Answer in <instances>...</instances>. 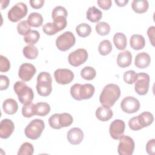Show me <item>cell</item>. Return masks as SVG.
<instances>
[{
	"label": "cell",
	"mask_w": 155,
	"mask_h": 155,
	"mask_svg": "<svg viewBox=\"0 0 155 155\" xmlns=\"http://www.w3.org/2000/svg\"><path fill=\"white\" fill-rule=\"evenodd\" d=\"M76 38L71 31H65L59 36L56 40L57 48L62 51H65L71 48L75 44Z\"/></svg>",
	"instance_id": "8992f818"
},
{
	"label": "cell",
	"mask_w": 155,
	"mask_h": 155,
	"mask_svg": "<svg viewBox=\"0 0 155 155\" xmlns=\"http://www.w3.org/2000/svg\"><path fill=\"white\" fill-rule=\"evenodd\" d=\"M17 30L19 35L25 36L31 31V26L28 23L27 21L24 20L17 25Z\"/></svg>",
	"instance_id": "8d00e7d4"
},
{
	"label": "cell",
	"mask_w": 155,
	"mask_h": 155,
	"mask_svg": "<svg viewBox=\"0 0 155 155\" xmlns=\"http://www.w3.org/2000/svg\"><path fill=\"white\" fill-rule=\"evenodd\" d=\"M120 107L123 111L127 113H134L139 110L140 102L133 96H127L122 101Z\"/></svg>",
	"instance_id": "7c38bea8"
},
{
	"label": "cell",
	"mask_w": 155,
	"mask_h": 155,
	"mask_svg": "<svg viewBox=\"0 0 155 155\" xmlns=\"http://www.w3.org/2000/svg\"><path fill=\"white\" fill-rule=\"evenodd\" d=\"M27 22L30 26L33 27H38L42 25L43 22V18L40 13L33 12L30 13L28 16Z\"/></svg>",
	"instance_id": "484cf974"
},
{
	"label": "cell",
	"mask_w": 155,
	"mask_h": 155,
	"mask_svg": "<svg viewBox=\"0 0 155 155\" xmlns=\"http://www.w3.org/2000/svg\"><path fill=\"white\" fill-rule=\"evenodd\" d=\"M24 56L28 59H35L38 54V50L36 47L32 45L25 46L22 50Z\"/></svg>",
	"instance_id": "4316f807"
},
{
	"label": "cell",
	"mask_w": 155,
	"mask_h": 155,
	"mask_svg": "<svg viewBox=\"0 0 155 155\" xmlns=\"http://www.w3.org/2000/svg\"><path fill=\"white\" fill-rule=\"evenodd\" d=\"M137 119L138 123L142 128L150 125L154 120L153 115L148 111L142 113L137 116Z\"/></svg>",
	"instance_id": "ffe728a7"
},
{
	"label": "cell",
	"mask_w": 155,
	"mask_h": 155,
	"mask_svg": "<svg viewBox=\"0 0 155 155\" xmlns=\"http://www.w3.org/2000/svg\"><path fill=\"white\" fill-rule=\"evenodd\" d=\"M36 105V115L39 116H45L50 111V105L46 102H38Z\"/></svg>",
	"instance_id": "f546056e"
},
{
	"label": "cell",
	"mask_w": 155,
	"mask_h": 155,
	"mask_svg": "<svg viewBox=\"0 0 155 155\" xmlns=\"http://www.w3.org/2000/svg\"><path fill=\"white\" fill-rule=\"evenodd\" d=\"M134 149L133 139L128 136H122L119 138L117 151L120 155H131Z\"/></svg>",
	"instance_id": "ba28073f"
},
{
	"label": "cell",
	"mask_w": 155,
	"mask_h": 155,
	"mask_svg": "<svg viewBox=\"0 0 155 155\" xmlns=\"http://www.w3.org/2000/svg\"><path fill=\"white\" fill-rule=\"evenodd\" d=\"M87 51L84 48H78L70 53L68 57L69 64L73 67H78L84 64L88 59Z\"/></svg>",
	"instance_id": "30bf717a"
},
{
	"label": "cell",
	"mask_w": 155,
	"mask_h": 155,
	"mask_svg": "<svg viewBox=\"0 0 155 155\" xmlns=\"http://www.w3.org/2000/svg\"><path fill=\"white\" fill-rule=\"evenodd\" d=\"M132 61V54L128 51L126 50L119 53L117 57V64L119 67L125 68L130 66Z\"/></svg>",
	"instance_id": "ac0fdd59"
},
{
	"label": "cell",
	"mask_w": 155,
	"mask_h": 155,
	"mask_svg": "<svg viewBox=\"0 0 155 155\" xmlns=\"http://www.w3.org/2000/svg\"><path fill=\"white\" fill-rule=\"evenodd\" d=\"M10 68V63L8 59L3 55L0 56V71L1 72H7Z\"/></svg>",
	"instance_id": "7bdbcfd3"
},
{
	"label": "cell",
	"mask_w": 155,
	"mask_h": 155,
	"mask_svg": "<svg viewBox=\"0 0 155 155\" xmlns=\"http://www.w3.org/2000/svg\"><path fill=\"white\" fill-rule=\"evenodd\" d=\"M44 128L45 124L44 121L41 119H36L31 120L28 124L24 130V133L27 137L32 140H36L40 137Z\"/></svg>",
	"instance_id": "5b68a950"
},
{
	"label": "cell",
	"mask_w": 155,
	"mask_h": 155,
	"mask_svg": "<svg viewBox=\"0 0 155 155\" xmlns=\"http://www.w3.org/2000/svg\"><path fill=\"white\" fill-rule=\"evenodd\" d=\"M94 93V87L90 84H75L70 88L71 96L77 101L88 99L91 98Z\"/></svg>",
	"instance_id": "7a4b0ae2"
},
{
	"label": "cell",
	"mask_w": 155,
	"mask_h": 155,
	"mask_svg": "<svg viewBox=\"0 0 155 155\" xmlns=\"http://www.w3.org/2000/svg\"><path fill=\"white\" fill-rule=\"evenodd\" d=\"M113 42L116 48L119 50H124L127 44L126 36L122 33H116L113 36Z\"/></svg>",
	"instance_id": "d4e9b609"
},
{
	"label": "cell",
	"mask_w": 155,
	"mask_h": 155,
	"mask_svg": "<svg viewBox=\"0 0 155 155\" xmlns=\"http://www.w3.org/2000/svg\"><path fill=\"white\" fill-rule=\"evenodd\" d=\"M112 45L109 40H104L101 41L98 47L99 53L103 56L108 54L112 50Z\"/></svg>",
	"instance_id": "1f68e13d"
},
{
	"label": "cell",
	"mask_w": 155,
	"mask_h": 155,
	"mask_svg": "<svg viewBox=\"0 0 155 155\" xmlns=\"http://www.w3.org/2000/svg\"><path fill=\"white\" fill-rule=\"evenodd\" d=\"M54 77L57 83L65 85L70 83L74 79V73L69 69L59 68L54 72Z\"/></svg>",
	"instance_id": "8fae6325"
},
{
	"label": "cell",
	"mask_w": 155,
	"mask_h": 155,
	"mask_svg": "<svg viewBox=\"0 0 155 155\" xmlns=\"http://www.w3.org/2000/svg\"><path fill=\"white\" fill-rule=\"evenodd\" d=\"M53 23L54 24V25L58 32L61 31L67 26V19L64 16H58L53 19Z\"/></svg>",
	"instance_id": "74e56055"
},
{
	"label": "cell",
	"mask_w": 155,
	"mask_h": 155,
	"mask_svg": "<svg viewBox=\"0 0 155 155\" xmlns=\"http://www.w3.org/2000/svg\"><path fill=\"white\" fill-rule=\"evenodd\" d=\"M15 125L12 120L4 119L0 123V137L2 139H7L13 133Z\"/></svg>",
	"instance_id": "9a60e30c"
},
{
	"label": "cell",
	"mask_w": 155,
	"mask_h": 155,
	"mask_svg": "<svg viewBox=\"0 0 155 155\" xmlns=\"http://www.w3.org/2000/svg\"><path fill=\"white\" fill-rule=\"evenodd\" d=\"M96 74V72L95 69L90 66L84 67L81 71V76L82 78L88 81L93 79L95 78Z\"/></svg>",
	"instance_id": "4dcf8cb0"
},
{
	"label": "cell",
	"mask_w": 155,
	"mask_h": 155,
	"mask_svg": "<svg viewBox=\"0 0 155 155\" xmlns=\"http://www.w3.org/2000/svg\"><path fill=\"white\" fill-rule=\"evenodd\" d=\"M40 34L36 30H31L24 37V41L28 45H33L39 39Z\"/></svg>",
	"instance_id": "f1b7e54d"
},
{
	"label": "cell",
	"mask_w": 155,
	"mask_h": 155,
	"mask_svg": "<svg viewBox=\"0 0 155 155\" xmlns=\"http://www.w3.org/2000/svg\"><path fill=\"white\" fill-rule=\"evenodd\" d=\"M67 10L62 6H56L52 11L51 17L53 19L58 17V16H64L67 18Z\"/></svg>",
	"instance_id": "60d3db41"
},
{
	"label": "cell",
	"mask_w": 155,
	"mask_h": 155,
	"mask_svg": "<svg viewBox=\"0 0 155 155\" xmlns=\"http://www.w3.org/2000/svg\"><path fill=\"white\" fill-rule=\"evenodd\" d=\"M13 89L21 104L25 105L33 101L34 97L33 90L28 87L24 82L17 81L14 84Z\"/></svg>",
	"instance_id": "277c9868"
},
{
	"label": "cell",
	"mask_w": 155,
	"mask_h": 155,
	"mask_svg": "<svg viewBox=\"0 0 155 155\" xmlns=\"http://www.w3.org/2000/svg\"><path fill=\"white\" fill-rule=\"evenodd\" d=\"M97 2L99 7L106 10H108L112 4L111 0H99Z\"/></svg>",
	"instance_id": "7dc6e473"
},
{
	"label": "cell",
	"mask_w": 155,
	"mask_h": 155,
	"mask_svg": "<svg viewBox=\"0 0 155 155\" xmlns=\"http://www.w3.org/2000/svg\"><path fill=\"white\" fill-rule=\"evenodd\" d=\"M125 122L122 120L116 119L113 120L110 126L109 132L111 137L115 140H118L124 134L125 130Z\"/></svg>",
	"instance_id": "5bb4252c"
},
{
	"label": "cell",
	"mask_w": 155,
	"mask_h": 155,
	"mask_svg": "<svg viewBox=\"0 0 155 155\" xmlns=\"http://www.w3.org/2000/svg\"><path fill=\"white\" fill-rule=\"evenodd\" d=\"M130 46L133 50H139L142 49L145 45V40L140 35H133L130 38Z\"/></svg>",
	"instance_id": "7402d4cb"
},
{
	"label": "cell",
	"mask_w": 155,
	"mask_h": 155,
	"mask_svg": "<svg viewBox=\"0 0 155 155\" xmlns=\"http://www.w3.org/2000/svg\"><path fill=\"white\" fill-rule=\"evenodd\" d=\"M59 113H56L50 116L48 119V123L50 126L54 129H61L62 127L59 123Z\"/></svg>",
	"instance_id": "ab89813d"
},
{
	"label": "cell",
	"mask_w": 155,
	"mask_h": 155,
	"mask_svg": "<svg viewBox=\"0 0 155 155\" xmlns=\"http://www.w3.org/2000/svg\"><path fill=\"white\" fill-rule=\"evenodd\" d=\"M146 150L148 154L154 155L155 153V139H153L150 140L147 143Z\"/></svg>",
	"instance_id": "f6af8a7d"
},
{
	"label": "cell",
	"mask_w": 155,
	"mask_h": 155,
	"mask_svg": "<svg viewBox=\"0 0 155 155\" xmlns=\"http://www.w3.org/2000/svg\"><path fill=\"white\" fill-rule=\"evenodd\" d=\"M76 31L77 34L82 38H85L90 35L91 32V28L87 23H82L76 26Z\"/></svg>",
	"instance_id": "83f0119b"
},
{
	"label": "cell",
	"mask_w": 155,
	"mask_h": 155,
	"mask_svg": "<svg viewBox=\"0 0 155 155\" xmlns=\"http://www.w3.org/2000/svg\"><path fill=\"white\" fill-rule=\"evenodd\" d=\"M97 34L101 36H105L109 34L110 31V26L105 22H100L97 23L95 27Z\"/></svg>",
	"instance_id": "836d02e7"
},
{
	"label": "cell",
	"mask_w": 155,
	"mask_h": 155,
	"mask_svg": "<svg viewBox=\"0 0 155 155\" xmlns=\"http://www.w3.org/2000/svg\"><path fill=\"white\" fill-rule=\"evenodd\" d=\"M67 138L72 145L79 144L84 138L83 131L79 128H73L68 131Z\"/></svg>",
	"instance_id": "2e32d148"
},
{
	"label": "cell",
	"mask_w": 155,
	"mask_h": 155,
	"mask_svg": "<svg viewBox=\"0 0 155 155\" xmlns=\"http://www.w3.org/2000/svg\"><path fill=\"white\" fill-rule=\"evenodd\" d=\"M36 105L32 102L24 105L22 107V114L25 117H31L34 115H36Z\"/></svg>",
	"instance_id": "d6a6232c"
},
{
	"label": "cell",
	"mask_w": 155,
	"mask_h": 155,
	"mask_svg": "<svg viewBox=\"0 0 155 155\" xmlns=\"http://www.w3.org/2000/svg\"><path fill=\"white\" fill-rule=\"evenodd\" d=\"M137 78V73L133 70H128L124 73V80L128 84H134Z\"/></svg>",
	"instance_id": "f35d334b"
},
{
	"label": "cell",
	"mask_w": 155,
	"mask_h": 155,
	"mask_svg": "<svg viewBox=\"0 0 155 155\" xmlns=\"http://www.w3.org/2000/svg\"><path fill=\"white\" fill-rule=\"evenodd\" d=\"M86 17L88 21L92 22H97L102 17V12L94 6L88 8L86 13Z\"/></svg>",
	"instance_id": "44dd1931"
},
{
	"label": "cell",
	"mask_w": 155,
	"mask_h": 155,
	"mask_svg": "<svg viewBox=\"0 0 155 155\" xmlns=\"http://www.w3.org/2000/svg\"><path fill=\"white\" fill-rule=\"evenodd\" d=\"M148 2L147 0H134L131 4L133 11L137 13H143L148 8Z\"/></svg>",
	"instance_id": "cb8c5ba5"
},
{
	"label": "cell",
	"mask_w": 155,
	"mask_h": 155,
	"mask_svg": "<svg viewBox=\"0 0 155 155\" xmlns=\"http://www.w3.org/2000/svg\"><path fill=\"white\" fill-rule=\"evenodd\" d=\"M73 122V117L67 113H63L59 114V123L62 127H67L71 125Z\"/></svg>",
	"instance_id": "e575fe53"
},
{
	"label": "cell",
	"mask_w": 155,
	"mask_h": 155,
	"mask_svg": "<svg viewBox=\"0 0 155 155\" xmlns=\"http://www.w3.org/2000/svg\"><path fill=\"white\" fill-rule=\"evenodd\" d=\"M115 3L119 6V7H124L125 6L128 2V0H115Z\"/></svg>",
	"instance_id": "f907efd6"
},
{
	"label": "cell",
	"mask_w": 155,
	"mask_h": 155,
	"mask_svg": "<svg viewBox=\"0 0 155 155\" xmlns=\"http://www.w3.org/2000/svg\"><path fill=\"white\" fill-rule=\"evenodd\" d=\"M30 4L32 8L35 9H38L41 8L43 6L44 4V0H31L30 1Z\"/></svg>",
	"instance_id": "681fc988"
},
{
	"label": "cell",
	"mask_w": 155,
	"mask_h": 155,
	"mask_svg": "<svg viewBox=\"0 0 155 155\" xmlns=\"http://www.w3.org/2000/svg\"><path fill=\"white\" fill-rule=\"evenodd\" d=\"M36 71L35 67L30 63L22 64L18 71L19 77L24 82L30 81Z\"/></svg>",
	"instance_id": "4fadbf2b"
},
{
	"label": "cell",
	"mask_w": 155,
	"mask_h": 155,
	"mask_svg": "<svg viewBox=\"0 0 155 155\" xmlns=\"http://www.w3.org/2000/svg\"><path fill=\"white\" fill-rule=\"evenodd\" d=\"M128 126L131 130H134V131H137V130H139L142 129V127L139 125V124L138 123L137 116L132 117L131 119H130L129 120Z\"/></svg>",
	"instance_id": "ee69618b"
},
{
	"label": "cell",
	"mask_w": 155,
	"mask_h": 155,
	"mask_svg": "<svg viewBox=\"0 0 155 155\" xmlns=\"http://www.w3.org/2000/svg\"><path fill=\"white\" fill-rule=\"evenodd\" d=\"M113 113L110 107L102 106L97 108L96 111V116L101 121L105 122L113 117Z\"/></svg>",
	"instance_id": "d6986e66"
},
{
	"label": "cell",
	"mask_w": 155,
	"mask_h": 155,
	"mask_svg": "<svg viewBox=\"0 0 155 155\" xmlns=\"http://www.w3.org/2000/svg\"><path fill=\"white\" fill-rule=\"evenodd\" d=\"M154 30L155 27L154 26L150 27L147 30V35L153 46H154Z\"/></svg>",
	"instance_id": "c3c4849f"
},
{
	"label": "cell",
	"mask_w": 155,
	"mask_h": 155,
	"mask_svg": "<svg viewBox=\"0 0 155 155\" xmlns=\"http://www.w3.org/2000/svg\"><path fill=\"white\" fill-rule=\"evenodd\" d=\"M2 108L5 113L13 114L17 111L18 105L16 101L13 99H7L3 102Z\"/></svg>",
	"instance_id": "603a6c76"
},
{
	"label": "cell",
	"mask_w": 155,
	"mask_h": 155,
	"mask_svg": "<svg viewBox=\"0 0 155 155\" xmlns=\"http://www.w3.org/2000/svg\"><path fill=\"white\" fill-rule=\"evenodd\" d=\"M150 76L145 73H137V78L134 85V90L139 95H145L147 93L150 84Z\"/></svg>",
	"instance_id": "9c48e42d"
},
{
	"label": "cell",
	"mask_w": 155,
	"mask_h": 155,
	"mask_svg": "<svg viewBox=\"0 0 155 155\" xmlns=\"http://www.w3.org/2000/svg\"><path fill=\"white\" fill-rule=\"evenodd\" d=\"M120 95V90L119 86L114 84H109L104 87L100 96L99 101L103 106L111 107Z\"/></svg>",
	"instance_id": "6da1fadb"
},
{
	"label": "cell",
	"mask_w": 155,
	"mask_h": 155,
	"mask_svg": "<svg viewBox=\"0 0 155 155\" xmlns=\"http://www.w3.org/2000/svg\"><path fill=\"white\" fill-rule=\"evenodd\" d=\"M43 31L47 35H54L58 31L53 22H47L42 27Z\"/></svg>",
	"instance_id": "b9f144b4"
},
{
	"label": "cell",
	"mask_w": 155,
	"mask_h": 155,
	"mask_svg": "<svg viewBox=\"0 0 155 155\" xmlns=\"http://www.w3.org/2000/svg\"><path fill=\"white\" fill-rule=\"evenodd\" d=\"M1 82H0V90H4L8 88L9 85V79L7 76L5 75H1L0 76Z\"/></svg>",
	"instance_id": "bcb514c9"
},
{
	"label": "cell",
	"mask_w": 155,
	"mask_h": 155,
	"mask_svg": "<svg viewBox=\"0 0 155 155\" xmlns=\"http://www.w3.org/2000/svg\"><path fill=\"white\" fill-rule=\"evenodd\" d=\"M34 153V148L29 142L23 143L18 152V155H32Z\"/></svg>",
	"instance_id": "d590c367"
},
{
	"label": "cell",
	"mask_w": 155,
	"mask_h": 155,
	"mask_svg": "<svg viewBox=\"0 0 155 155\" xmlns=\"http://www.w3.org/2000/svg\"><path fill=\"white\" fill-rule=\"evenodd\" d=\"M9 2H10V1H8V0H7V1H2L1 2V9H4V8H6L8 6Z\"/></svg>",
	"instance_id": "816d5d0a"
},
{
	"label": "cell",
	"mask_w": 155,
	"mask_h": 155,
	"mask_svg": "<svg viewBox=\"0 0 155 155\" xmlns=\"http://www.w3.org/2000/svg\"><path fill=\"white\" fill-rule=\"evenodd\" d=\"M52 78L46 71L41 72L37 77L36 90L41 96H48L52 91Z\"/></svg>",
	"instance_id": "3957f363"
},
{
	"label": "cell",
	"mask_w": 155,
	"mask_h": 155,
	"mask_svg": "<svg viewBox=\"0 0 155 155\" xmlns=\"http://www.w3.org/2000/svg\"><path fill=\"white\" fill-rule=\"evenodd\" d=\"M151 62L150 55L146 52H141L138 53L135 57L134 64L139 68H145L149 66Z\"/></svg>",
	"instance_id": "e0dca14e"
},
{
	"label": "cell",
	"mask_w": 155,
	"mask_h": 155,
	"mask_svg": "<svg viewBox=\"0 0 155 155\" xmlns=\"http://www.w3.org/2000/svg\"><path fill=\"white\" fill-rule=\"evenodd\" d=\"M27 13V7L23 2H18L13 6L8 12V18L13 22H16L24 18Z\"/></svg>",
	"instance_id": "52a82bcc"
}]
</instances>
